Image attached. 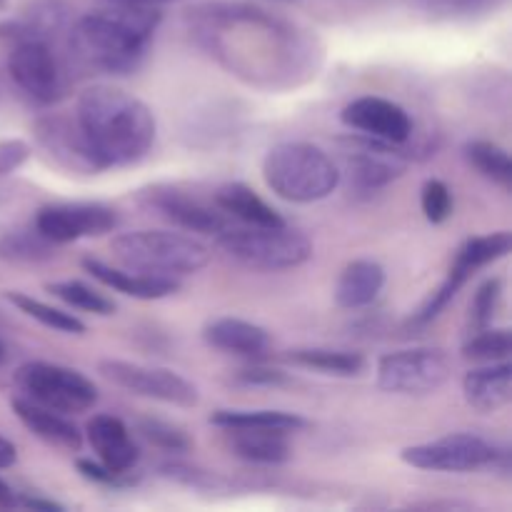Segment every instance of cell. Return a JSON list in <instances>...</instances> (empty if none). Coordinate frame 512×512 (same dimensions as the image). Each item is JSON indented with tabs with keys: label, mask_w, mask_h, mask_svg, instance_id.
I'll use <instances>...</instances> for the list:
<instances>
[{
	"label": "cell",
	"mask_w": 512,
	"mask_h": 512,
	"mask_svg": "<svg viewBox=\"0 0 512 512\" xmlns=\"http://www.w3.org/2000/svg\"><path fill=\"white\" fill-rule=\"evenodd\" d=\"M200 43L233 73L275 78L295 68L298 38L285 20L248 3H203L188 10Z\"/></svg>",
	"instance_id": "obj_1"
},
{
	"label": "cell",
	"mask_w": 512,
	"mask_h": 512,
	"mask_svg": "<svg viewBox=\"0 0 512 512\" xmlns=\"http://www.w3.org/2000/svg\"><path fill=\"white\" fill-rule=\"evenodd\" d=\"M75 120L103 170L138 163L153 148V110L140 98L113 85H93L83 90Z\"/></svg>",
	"instance_id": "obj_2"
},
{
	"label": "cell",
	"mask_w": 512,
	"mask_h": 512,
	"mask_svg": "<svg viewBox=\"0 0 512 512\" xmlns=\"http://www.w3.org/2000/svg\"><path fill=\"white\" fill-rule=\"evenodd\" d=\"M160 13L155 8L113 5L110 10H95L73 25L70 48L85 68L110 75L133 73L143 63Z\"/></svg>",
	"instance_id": "obj_3"
},
{
	"label": "cell",
	"mask_w": 512,
	"mask_h": 512,
	"mask_svg": "<svg viewBox=\"0 0 512 512\" xmlns=\"http://www.w3.org/2000/svg\"><path fill=\"white\" fill-rule=\"evenodd\" d=\"M263 178L275 195L290 203H318L340 183V168L313 143H280L263 160Z\"/></svg>",
	"instance_id": "obj_4"
},
{
	"label": "cell",
	"mask_w": 512,
	"mask_h": 512,
	"mask_svg": "<svg viewBox=\"0 0 512 512\" xmlns=\"http://www.w3.org/2000/svg\"><path fill=\"white\" fill-rule=\"evenodd\" d=\"M113 253L125 268L143 275H190L210 263V250L198 240L168 230H135L113 240Z\"/></svg>",
	"instance_id": "obj_5"
},
{
	"label": "cell",
	"mask_w": 512,
	"mask_h": 512,
	"mask_svg": "<svg viewBox=\"0 0 512 512\" xmlns=\"http://www.w3.org/2000/svg\"><path fill=\"white\" fill-rule=\"evenodd\" d=\"M218 245L238 260L240 265L253 270H290L308 263L313 258V243L298 230H290L288 225L280 228H233L230 225L225 233L218 235Z\"/></svg>",
	"instance_id": "obj_6"
},
{
	"label": "cell",
	"mask_w": 512,
	"mask_h": 512,
	"mask_svg": "<svg viewBox=\"0 0 512 512\" xmlns=\"http://www.w3.org/2000/svg\"><path fill=\"white\" fill-rule=\"evenodd\" d=\"M15 383L33 403L55 413H85L98 403V388L78 370L53 363H25L15 373Z\"/></svg>",
	"instance_id": "obj_7"
},
{
	"label": "cell",
	"mask_w": 512,
	"mask_h": 512,
	"mask_svg": "<svg viewBox=\"0 0 512 512\" xmlns=\"http://www.w3.org/2000/svg\"><path fill=\"white\" fill-rule=\"evenodd\" d=\"M450 360L443 350L410 348L388 353L378 363V385L398 395H428L450 378Z\"/></svg>",
	"instance_id": "obj_8"
},
{
	"label": "cell",
	"mask_w": 512,
	"mask_h": 512,
	"mask_svg": "<svg viewBox=\"0 0 512 512\" xmlns=\"http://www.w3.org/2000/svg\"><path fill=\"white\" fill-rule=\"evenodd\" d=\"M100 375L118 388L140 398L158 400V403L178 405V408H193L198 405V388L188 378L175 370L155 368V365L128 363V360H100Z\"/></svg>",
	"instance_id": "obj_9"
},
{
	"label": "cell",
	"mask_w": 512,
	"mask_h": 512,
	"mask_svg": "<svg viewBox=\"0 0 512 512\" xmlns=\"http://www.w3.org/2000/svg\"><path fill=\"white\" fill-rule=\"evenodd\" d=\"M340 145H343L340 148L343 173L360 193H375V190L385 188L408 168V155L388 140L365 135V138L343 140Z\"/></svg>",
	"instance_id": "obj_10"
},
{
	"label": "cell",
	"mask_w": 512,
	"mask_h": 512,
	"mask_svg": "<svg viewBox=\"0 0 512 512\" xmlns=\"http://www.w3.org/2000/svg\"><path fill=\"white\" fill-rule=\"evenodd\" d=\"M500 448L490 445L478 435L458 433L440 438L435 443L413 445L403 450V463L418 470H433V473H473V470L493 468L498 460Z\"/></svg>",
	"instance_id": "obj_11"
},
{
	"label": "cell",
	"mask_w": 512,
	"mask_h": 512,
	"mask_svg": "<svg viewBox=\"0 0 512 512\" xmlns=\"http://www.w3.org/2000/svg\"><path fill=\"white\" fill-rule=\"evenodd\" d=\"M8 73L30 100L40 105H53L68 95V80L58 58L45 40L15 43L8 58Z\"/></svg>",
	"instance_id": "obj_12"
},
{
	"label": "cell",
	"mask_w": 512,
	"mask_h": 512,
	"mask_svg": "<svg viewBox=\"0 0 512 512\" xmlns=\"http://www.w3.org/2000/svg\"><path fill=\"white\" fill-rule=\"evenodd\" d=\"M118 228V213L100 203L45 205L35 215V230L55 245L80 238H98Z\"/></svg>",
	"instance_id": "obj_13"
},
{
	"label": "cell",
	"mask_w": 512,
	"mask_h": 512,
	"mask_svg": "<svg viewBox=\"0 0 512 512\" xmlns=\"http://www.w3.org/2000/svg\"><path fill=\"white\" fill-rule=\"evenodd\" d=\"M340 120L358 133L395 145L408 143L413 135V120H410L408 110L393 100L378 98V95H363V98L348 103L340 113Z\"/></svg>",
	"instance_id": "obj_14"
},
{
	"label": "cell",
	"mask_w": 512,
	"mask_h": 512,
	"mask_svg": "<svg viewBox=\"0 0 512 512\" xmlns=\"http://www.w3.org/2000/svg\"><path fill=\"white\" fill-rule=\"evenodd\" d=\"M35 138L43 145L45 153H50V158L63 165V168L75 170V173H98V170H103L93 148H90L88 138L80 130L78 120L73 123V120L60 118V115L38 120L35 123Z\"/></svg>",
	"instance_id": "obj_15"
},
{
	"label": "cell",
	"mask_w": 512,
	"mask_h": 512,
	"mask_svg": "<svg viewBox=\"0 0 512 512\" xmlns=\"http://www.w3.org/2000/svg\"><path fill=\"white\" fill-rule=\"evenodd\" d=\"M145 200H148V208L155 210L160 218L178 225V228L190 230V233L215 235V238H218L220 233H225V230L230 228L223 210L210 208L208 203L193 198V195L180 193V190L155 188L150 190Z\"/></svg>",
	"instance_id": "obj_16"
},
{
	"label": "cell",
	"mask_w": 512,
	"mask_h": 512,
	"mask_svg": "<svg viewBox=\"0 0 512 512\" xmlns=\"http://www.w3.org/2000/svg\"><path fill=\"white\" fill-rule=\"evenodd\" d=\"M88 443L98 453L100 463L118 475H130L140 460V448L128 435V428L113 415H95L88 423Z\"/></svg>",
	"instance_id": "obj_17"
},
{
	"label": "cell",
	"mask_w": 512,
	"mask_h": 512,
	"mask_svg": "<svg viewBox=\"0 0 512 512\" xmlns=\"http://www.w3.org/2000/svg\"><path fill=\"white\" fill-rule=\"evenodd\" d=\"M463 395L478 413H498L512 400V365L508 360L470 370L463 378Z\"/></svg>",
	"instance_id": "obj_18"
},
{
	"label": "cell",
	"mask_w": 512,
	"mask_h": 512,
	"mask_svg": "<svg viewBox=\"0 0 512 512\" xmlns=\"http://www.w3.org/2000/svg\"><path fill=\"white\" fill-rule=\"evenodd\" d=\"M203 338L210 348L243 355V358H260L270 348L268 330L240 318L210 320L203 330Z\"/></svg>",
	"instance_id": "obj_19"
},
{
	"label": "cell",
	"mask_w": 512,
	"mask_h": 512,
	"mask_svg": "<svg viewBox=\"0 0 512 512\" xmlns=\"http://www.w3.org/2000/svg\"><path fill=\"white\" fill-rule=\"evenodd\" d=\"M10 405H13V413L18 415L20 423H23L35 438L43 440V443L65 450H78L80 445H83L80 430L75 428L68 418H63V413L43 408V405L33 403L30 398H13Z\"/></svg>",
	"instance_id": "obj_20"
},
{
	"label": "cell",
	"mask_w": 512,
	"mask_h": 512,
	"mask_svg": "<svg viewBox=\"0 0 512 512\" xmlns=\"http://www.w3.org/2000/svg\"><path fill=\"white\" fill-rule=\"evenodd\" d=\"M83 268L85 273L93 275V278L98 280V283H103L105 288H113L118 290V293L130 295V298H138V300L168 298V295H173L175 290L180 288L178 280L173 278H163V275L125 273V270L110 268L108 263H103V260L98 258H85Z\"/></svg>",
	"instance_id": "obj_21"
},
{
	"label": "cell",
	"mask_w": 512,
	"mask_h": 512,
	"mask_svg": "<svg viewBox=\"0 0 512 512\" xmlns=\"http://www.w3.org/2000/svg\"><path fill=\"white\" fill-rule=\"evenodd\" d=\"M385 285L383 265L375 260H353L345 265L335 285V300L340 308L358 310L373 303Z\"/></svg>",
	"instance_id": "obj_22"
},
{
	"label": "cell",
	"mask_w": 512,
	"mask_h": 512,
	"mask_svg": "<svg viewBox=\"0 0 512 512\" xmlns=\"http://www.w3.org/2000/svg\"><path fill=\"white\" fill-rule=\"evenodd\" d=\"M215 205H218L223 213L233 215V218H238L240 223L245 225H258V228H280V225H285L283 215H280L273 205L265 203V200L245 183H228L223 185V188H218V193H215Z\"/></svg>",
	"instance_id": "obj_23"
},
{
	"label": "cell",
	"mask_w": 512,
	"mask_h": 512,
	"mask_svg": "<svg viewBox=\"0 0 512 512\" xmlns=\"http://www.w3.org/2000/svg\"><path fill=\"white\" fill-rule=\"evenodd\" d=\"M288 433L280 430H230V450L255 465H280L290 458Z\"/></svg>",
	"instance_id": "obj_24"
},
{
	"label": "cell",
	"mask_w": 512,
	"mask_h": 512,
	"mask_svg": "<svg viewBox=\"0 0 512 512\" xmlns=\"http://www.w3.org/2000/svg\"><path fill=\"white\" fill-rule=\"evenodd\" d=\"M210 423L223 430H280V433H295L308 425L305 418L283 410H218L210 415Z\"/></svg>",
	"instance_id": "obj_25"
},
{
	"label": "cell",
	"mask_w": 512,
	"mask_h": 512,
	"mask_svg": "<svg viewBox=\"0 0 512 512\" xmlns=\"http://www.w3.org/2000/svg\"><path fill=\"white\" fill-rule=\"evenodd\" d=\"M288 360L300 368L318 370L325 375H338V378H355L365 370V358L350 350H330V348H300L290 350Z\"/></svg>",
	"instance_id": "obj_26"
},
{
	"label": "cell",
	"mask_w": 512,
	"mask_h": 512,
	"mask_svg": "<svg viewBox=\"0 0 512 512\" xmlns=\"http://www.w3.org/2000/svg\"><path fill=\"white\" fill-rule=\"evenodd\" d=\"M465 158L485 178L503 185V188H512V160L505 148L490 143V140H470L465 145Z\"/></svg>",
	"instance_id": "obj_27"
},
{
	"label": "cell",
	"mask_w": 512,
	"mask_h": 512,
	"mask_svg": "<svg viewBox=\"0 0 512 512\" xmlns=\"http://www.w3.org/2000/svg\"><path fill=\"white\" fill-rule=\"evenodd\" d=\"M510 250H512V235L508 230H500V233H490V235H478V238H470L468 243L458 250L455 263L463 265V268L473 275L475 270L505 258Z\"/></svg>",
	"instance_id": "obj_28"
},
{
	"label": "cell",
	"mask_w": 512,
	"mask_h": 512,
	"mask_svg": "<svg viewBox=\"0 0 512 512\" xmlns=\"http://www.w3.org/2000/svg\"><path fill=\"white\" fill-rule=\"evenodd\" d=\"M5 298H8L10 303L20 310V313H25L28 318L38 320V323L45 325V328L58 330V333H70V335L85 333V325L80 323L73 313H65V310L53 308V305H45V303H40V300L30 298V295L15 293V290L5 293Z\"/></svg>",
	"instance_id": "obj_29"
},
{
	"label": "cell",
	"mask_w": 512,
	"mask_h": 512,
	"mask_svg": "<svg viewBox=\"0 0 512 512\" xmlns=\"http://www.w3.org/2000/svg\"><path fill=\"white\" fill-rule=\"evenodd\" d=\"M55 243H50L38 230H15L0 240V258L13 263H43L53 258Z\"/></svg>",
	"instance_id": "obj_30"
},
{
	"label": "cell",
	"mask_w": 512,
	"mask_h": 512,
	"mask_svg": "<svg viewBox=\"0 0 512 512\" xmlns=\"http://www.w3.org/2000/svg\"><path fill=\"white\" fill-rule=\"evenodd\" d=\"M512 353V335L508 328L478 330V335L463 345V358L473 363H500Z\"/></svg>",
	"instance_id": "obj_31"
},
{
	"label": "cell",
	"mask_w": 512,
	"mask_h": 512,
	"mask_svg": "<svg viewBox=\"0 0 512 512\" xmlns=\"http://www.w3.org/2000/svg\"><path fill=\"white\" fill-rule=\"evenodd\" d=\"M48 293H53L55 298L63 300L70 308L85 310V313L93 315H113L115 303L108 300L105 295H100L98 290H93L90 285L80 283V280H63V283H50Z\"/></svg>",
	"instance_id": "obj_32"
},
{
	"label": "cell",
	"mask_w": 512,
	"mask_h": 512,
	"mask_svg": "<svg viewBox=\"0 0 512 512\" xmlns=\"http://www.w3.org/2000/svg\"><path fill=\"white\" fill-rule=\"evenodd\" d=\"M503 0H413L418 10L435 20H470L493 13Z\"/></svg>",
	"instance_id": "obj_33"
},
{
	"label": "cell",
	"mask_w": 512,
	"mask_h": 512,
	"mask_svg": "<svg viewBox=\"0 0 512 512\" xmlns=\"http://www.w3.org/2000/svg\"><path fill=\"white\" fill-rule=\"evenodd\" d=\"M138 430L148 443H153L160 450H168V453H188L193 448V440L178 425L165 423V420L145 418L138 423Z\"/></svg>",
	"instance_id": "obj_34"
},
{
	"label": "cell",
	"mask_w": 512,
	"mask_h": 512,
	"mask_svg": "<svg viewBox=\"0 0 512 512\" xmlns=\"http://www.w3.org/2000/svg\"><path fill=\"white\" fill-rule=\"evenodd\" d=\"M420 205H423V213L430 223H445L450 213H453V193H450V188L443 180L433 178L423 185Z\"/></svg>",
	"instance_id": "obj_35"
},
{
	"label": "cell",
	"mask_w": 512,
	"mask_h": 512,
	"mask_svg": "<svg viewBox=\"0 0 512 512\" xmlns=\"http://www.w3.org/2000/svg\"><path fill=\"white\" fill-rule=\"evenodd\" d=\"M500 298H503V280L500 278H490L480 285L478 293H475L473 298V305H470L475 328L483 330L493 323L495 313H498L500 308Z\"/></svg>",
	"instance_id": "obj_36"
},
{
	"label": "cell",
	"mask_w": 512,
	"mask_h": 512,
	"mask_svg": "<svg viewBox=\"0 0 512 512\" xmlns=\"http://www.w3.org/2000/svg\"><path fill=\"white\" fill-rule=\"evenodd\" d=\"M163 475L170 480H178V483L190 485V488H218L220 478L218 475L208 473V470L190 468L183 463H168L163 465Z\"/></svg>",
	"instance_id": "obj_37"
},
{
	"label": "cell",
	"mask_w": 512,
	"mask_h": 512,
	"mask_svg": "<svg viewBox=\"0 0 512 512\" xmlns=\"http://www.w3.org/2000/svg\"><path fill=\"white\" fill-rule=\"evenodd\" d=\"M30 158V145L20 138L0 140V175H10Z\"/></svg>",
	"instance_id": "obj_38"
},
{
	"label": "cell",
	"mask_w": 512,
	"mask_h": 512,
	"mask_svg": "<svg viewBox=\"0 0 512 512\" xmlns=\"http://www.w3.org/2000/svg\"><path fill=\"white\" fill-rule=\"evenodd\" d=\"M238 383L250 385V388H278V385H288L290 378L273 368H248L240 370Z\"/></svg>",
	"instance_id": "obj_39"
},
{
	"label": "cell",
	"mask_w": 512,
	"mask_h": 512,
	"mask_svg": "<svg viewBox=\"0 0 512 512\" xmlns=\"http://www.w3.org/2000/svg\"><path fill=\"white\" fill-rule=\"evenodd\" d=\"M78 470L85 480H93L100 485H128V475H118L113 470L105 468L103 463H93V460H78Z\"/></svg>",
	"instance_id": "obj_40"
},
{
	"label": "cell",
	"mask_w": 512,
	"mask_h": 512,
	"mask_svg": "<svg viewBox=\"0 0 512 512\" xmlns=\"http://www.w3.org/2000/svg\"><path fill=\"white\" fill-rule=\"evenodd\" d=\"M15 460H18V450H15V445L10 443L8 438H3V435H0V470L13 468Z\"/></svg>",
	"instance_id": "obj_41"
},
{
	"label": "cell",
	"mask_w": 512,
	"mask_h": 512,
	"mask_svg": "<svg viewBox=\"0 0 512 512\" xmlns=\"http://www.w3.org/2000/svg\"><path fill=\"white\" fill-rule=\"evenodd\" d=\"M23 505H28V508H33V510H45V512H60V510H63V505L53 503V500H40V498H25Z\"/></svg>",
	"instance_id": "obj_42"
},
{
	"label": "cell",
	"mask_w": 512,
	"mask_h": 512,
	"mask_svg": "<svg viewBox=\"0 0 512 512\" xmlns=\"http://www.w3.org/2000/svg\"><path fill=\"white\" fill-rule=\"evenodd\" d=\"M15 503H18V500H15V493L10 490V485L0 478V508H13Z\"/></svg>",
	"instance_id": "obj_43"
},
{
	"label": "cell",
	"mask_w": 512,
	"mask_h": 512,
	"mask_svg": "<svg viewBox=\"0 0 512 512\" xmlns=\"http://www.w3.org/2000/svg\"><path fill=\"white\" fill-rule=\"evenodd\" d=\"M110 5H135V8H155V5L170 3V0H108Z\"/></svg>",
	"instance_id": "obj_44"
},
{
	"label": "cell",
	"mask_w": 512,
	"mask_h": 512,
	"mask_svg": "<svg viewBox=\"0 0 512 512\" xmlns=\"http://www.w3.org/2000/svg\"><path fill=\"white\" fill-rule=\"evenodd\" d=\"M5 363V348H3V343H0V365Z\"/></svg>",
	"instance_id": "obj_45"
},
{
	"label": "cell",
	"mask_w": 512,
	"mask_h": 512,
	"mask_svg": "<svg viewBox=\"0 0 512 512\" xmlns=\"http://www.w3.org/2000/svg\"><path fill=\"white\" fill-rule=\"evenodd\" d=\"M5 5H8V0H0V8H5Z\"/></svg>",
	"instance_id": "obj_46"
}]
</instances>
